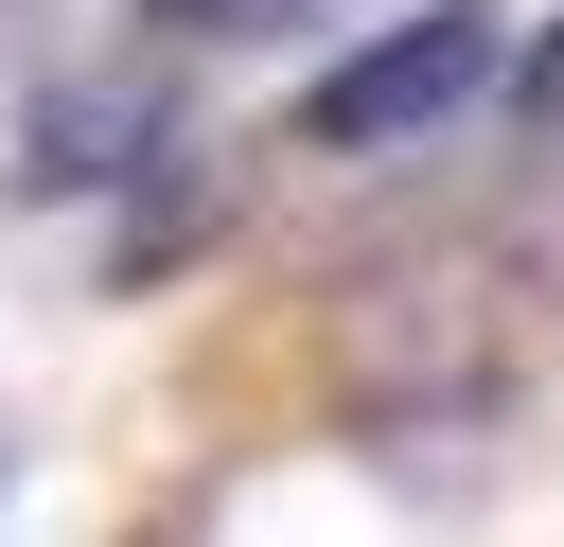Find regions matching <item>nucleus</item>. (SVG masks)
Masks as SVG:
<instances>
[{"label":"nucleus","instance_id":"f257e3e1","mask_svg":"<svg viewBox=\"0 0 564 547\" xmlns=\"http://www.w3.org/2000/svg\"><path fill=\"white\" fill-rule=\"evenodd\" d=\"M494 71H511V0H423V18H388L370 53H335V71L300 88V141H317V159H388V141L458 124Z\"/></svg>","mask_w":564,"mask_h":547},{"label":"nucleus","instance_id":"20e7f679","mask_svg":"<svg viewBox=\"0 0 564 547\" xmlns=\"http://www.w3.org/2000/svg\"><path fill=\"white\" fill-rule=\"evenodd\" d=\"M141 18H194V35H229V18H247V0H141Z\"/></svg>","mask_w":564,"mask_h":547},{"label":"nucleus","instance_id":"f03ea898","mask_svg":"<svg viewBox=\"0 0 564 547\" xmlns=\"http://www.w3.org/2000/svg\"><path fill=\"white\" fill-rule=\"evenodd\" d=\"M141 124H159L141 88H53V106H35V194H88V176H123V159H141Z\"/></svg>","mask_w":564,"mask_h":547},{"label":"nucleus","instance_id":"7ed1b4c3","mask_svg":"<svg viewBox=\"0 0 564 547\" xmlns=\"http://www.w3.org/2000/svg\"><path fill=\"white\" fill-rule=\"evenodd\" d=\"M511 106H529V141H546V159H564V18H546V35H529V71H511Z\"/></svg>","mask_w":564,"mask_h":547}]
</instances>
